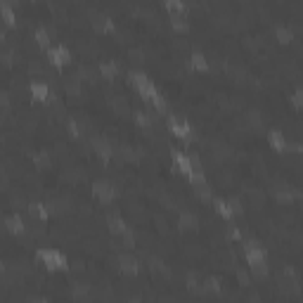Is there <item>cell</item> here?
<instances>
[{
	"label": "cell",
	"mask_w": 303,
	"mask_h": 303,
	"mask_svg": "<svg viewBox=\"0 0 303 303\" xmlns=\"http://www.w3.org/2000/svg\"><path fill=\"white\" fill-rule=\"evenodd\" d=\"M33 164L38 168H50L52 166V159H50L48 152H38V154H33Z\"/></svg>",
	"instance_id": "e575fe53"
},
{
	"label": "cell",
	"mask_w": 303,
	"mask_h": 303,
	"mask_svg": "<svg viewBox=\"0 0 303 303\" xmlns=\"http://www.w3.org/2000/svg\"><path fill=\"white\" fill-rule=\"evenodd\" d=\"M33 41H36V45L45 48V52L52 48V45H50V33H48V29H43V26H38L36 31H33Z\"/></svg>",
	"instance_id": "83f0119b"
},
{
	"label": "cell",
	"mask_w": 303,
	"mask_h": 303,
	"mask_svg": "<svg viewBox=\"0 0 303 303\" xmlns=\"http://www.w3.org/2000/svg\"><path fill=\"white\" fill-rule=\"evenodd\" d=\"M64 90H67V95H71V97H78L80 95V78L76 76V71L64 78Z\"/></svg>",
	"instance_id": "484cf974"
},
{
	"label": "cell",
	"mask_w": 303,
	"mask_h": 303,
	"mask_svg": "<svg viewBox=\"0 0 303 303\" xmlns=\"http://www.w3.org/2000/svg\"><path fill=\"white\" fill-rule=\"evenodd\" d=\"M171 156H173L175 168H178V171L185 175V178H190V175L197 171V168H194V164H192V159H190V154H185V152H180V149L171 147Z\"/></svg>",
	"instance_id": "9c48e42d"
},
{
	"label": "cell",
	"mask_w": 303,
	"mask_h": 303,
	"mask_svg": "<svg viewBox=\"0 0 303 303\" xmlns=\"http://www.w3.org/2000/svg\"><path fill=\"white\" fill-rule=\"evenodd\" d=\"M301 114H303V112H301Z\"/></svg>",
	"instance_id": "bcb514c9"
},
{
	"label": "cell",
	"mask_w": 303,
	"mask_h": 303,
	"mask_svg": "<svg viewBox=\"0 0 303 303\" xmlns=\"http://www.w3.org/2000/svg\"><path fill=\"white\" fill-rule=\"evenodd\" d=\"M118 71H121V67H118V62H114V59L99 62V76L105 80H114L118 76Z\"/></svg>",
	"instance_id": "7402d4cb"
},
{
	"label": "cell",
	"mask_w": 303,
	"mask_h": 303,
	"mask_svg": "<svg viewBox=\"0 0 303 303\" xmlns=\"http://www.w3.org/2000/svg\"><path fill=\"white\" fill-rule=\"evenodd\" d=\"M225 239H230V241L241 239V230L237 228V225H228V230H225Z\"/></svg>",
	"instance_id": "ab89813d"
},
{
	"label": "cell",
	"mask_w": 303,
	"mask_h": 303,
	"mask_svg": "<svg viewBox=\"0 0 303 303\" xmlns=\"http://www.w3.org/2000/svg\"><path fill=\"white\" fill-rule=\"evenodd\" d=\"M213 209H216L218 216L223 218V220H228V223L232 220V218H235V213H232V209H230V201H228V199H220V197L213 199Z\"/></svg>",
	"instance_id": "cb8c5ba5"
},
{
	"label": "cell",
	"mask_w": 303,
	"mask_h": 303,
	"mask_svg": "<svg viewBox=\"0 0 303 303\" xmlns=\"http://www.w3.org/2000/svg\"><path fill=\"white\" fill-rule=\"evenodd\" d=\"M0 12H3V22H5L7 26L17 24V14H14V7L10 0H0Z\"/></svg>",
	"instance_id": "d4e9b609"
},
{
	"label": "cell",
	"mask_w": 303,
	"mask_h": 303,
	"mask_svg": "<svg viewBox=\"0 0 303 303\" xmlns=\"http://www.w3.org/2000/svg\"><path fill=\"white\" fill-rule=\"evenodd\" d=\"M107 228H109V232L114 237H121L128 230V225H126V220L118 213H107Z\"/></svg>",
	"instance_id": "d6986e66"
},
{
	"label": "cell",
	"mask_w": 303,
	"mask_h": 303,
	"mask_svg": "<svg viewBox=\"0 0 303 303\" xmlns=\"http://www.w3.org/2000/svg\"><path fill=\"white\" fill-rule=\"evenodd\" d=\"M166 126H168V130H171L175 137L185 140V143H192V140H197V133H194V128H192V124L187 121V118L171 114V116H168V121H166Z\"/></svg>",
	"instance_id": "3957f363"
},
{
	"label": "cell",
	"mask_w": 303,
	"mask_h": 303,
	"mask_svg": "<svg viewBox=\"0 0 303 303\" xmlns=\"http://www.w3.org/2000/svg\"><path fill=\"white\" fill-rule=\"evenodd\" d=\"M116 266L124 275H137V272H140V260H137L133 254H118Z\"/></svg>",
	"instance_id": "4fadbf2b"
},
{
	"label": "cell",
	"mask_w": 303,
	"mask_h": 303,
	"mask_svg": "<svg viewBox=\"0 0 303 303\" xmlns=\"http://www.w3.org/2000/svg\"><path fill=\"white\" fill-rule=\"evenodd\" d=\"M251 268V275L254 277H258V279H266L268 277V260L266 263H256V266H249Z\"/></svg>",
	"instance_id": "8d00e7d4"
},
{
	"label": "cell",
	"mask_w": 303,
	"mask_h": 303,
	"mask_svg": "<svg viewBox=\"0 0 303 303\" xmlns=\"http://www.w3.org/2000/svg\"><path fill=\"white\" fill-rule=\"evenodd\" d=\"M171 29L178 33L190 31V17H187V14H173V17H171Z\"/></svg>",
	"instance_id": "4316f807"
},
{
	"label": "cell",
	"mask_w": 303,
	"mask_h": 303,
	"mask_svg": "<svg viewBox=\"0 0 303 303\" xmlns=\"http://www.w3.org/2000/svg\"><path fill=\"white\" fill-rule=\"evenodd\" d=\"M247 124L251 126V128H256V130L263 128V116H260L258 109H249L247 112Z\"/></svg>",
	"instance_id": "1f68e13d"
},
{
	"label": "cell",
	"mask_w": 303,
	"mask_h": 303,
	"mask_svg": "<svg viewBox=\"0 0 303 303\" xmlns=\"http://www.w3.org/2000/svg\"><path fill=\"white\" fill-rule=\"evenodd\" d=\"M31 303H48V298H43V296H38V298H31Z\"/></svg>",
	"instance_id": "f6af8a7d"
},
{
	"label": "cell",
	"mask_w": 303,
	"mask_h": 303,
	"mask_svg": "<svg viewBox=\"0 0 303 303\" xmlns=\"http://www.w3.org/2000/svg\"><path fill=\"white\" fill-rule=\"evenodd\" d=\"M5 230L10 232V235L19 237V235H24V232H26V225H24V220H22L19 213H12V216L5 218Z\"/></svg>",
	"instance_id": "44dd1931"
},
{
	"label": "cell",
	"mask_w": 303,
	"mask_h": 303,
	"mask_svg": "<svg viewBox=\"0 0 303 303\" xmlns=\"http://www.w3.org/2000/svg\"><path fill=\"white\" fill-rule=\"evenodd\" d=\"M287 152H291V154H303V143H289Z\"/></svg>",
	"instance_id": "ee69618b"
},
{
	"label": "cell",
	"mask_w": 303,
	"mask_h": 303,
	"mask_svg": "<svg viewBox=\"0 0 303 303\" xmlns=\"http://www.w3.org/2000/svg\"><path fill=\"white\" fill-rule=\"evenodd\" d=\"M26 211H29V216L33 218V220H48V216H50V209H48V204H43V201H29L26 204Z\"/></svg>",
	"instance_id": "ac0fdd59"
},
{
	"label": "cell",
	"mask_w": 303,
	"mask_h": 303,
	"mask_svg": "<svg viewBox=\"0 0 303 303\" xmlns=\"http://www.w3.org/2000/svg\"><path fill=\"white\" fill-rule=\"evenodd\" d=\"M275 38H277L279 43H291V41H294V31L285 24H277L275 26Z\"/></svg>",
	"instance_id": "f546056e"
},
{
	"label": "cell",
	"mask_w": 303,
	"mask_h": 303,
	"mask_svg": "<svg viewBox=\"0 0 303 303\" xmlns=\"http://www.w3.org/2000/svg\"><path fill=\"white\" fill-rule=\"evenodd\" d=\"M67 130H69V135L74 137V140H78V137L83 135V126H80V121H76L74 116L67 118Z\"/></svg>",
	"instance_id": "d6a6232c"
},
{
	"label": "cell",
	"mask_w": 303,
	"mask_h": 303,
	"mask_svg": "<svg viewBox=\"0 0 303 303\" xmlns=\"http://www.w3.org/2000/svg\"><path fill=\"white\" fill-rule=\"evenodd\" d=\"M93 194H95V199L102 201V204H112L118 192H116V187H114V183H109V180H95Z\"/></svg>",
	"instance_id": "52a82bcc"
},
{
	"label": "cell",
	"mask_w": 303,
	"mask_h": 303,
	"mask_svg": "<svg viewBox=\"0 0 303 303\" xmlns=\"http://www.w3.org/2000/svg\"><path fill=\"white\" fill-rule=\"evenodd\" d=\"M164 7L171 12V17L173 14H187V5L183 0H164Z\"/></svg>",
	"instance_id": "f1b7e54d"
},
{
	"label": "cell",
	"mask_w": 303,
	"mask_h": 303,
	"mask_svg": "<svg viewBox=\"0 0 303 303\" xmlns=\"http://www.w3.org/2000/svg\"><path fill=\"white\" fill-rule=\"evenodd\" d=\"M237 282H239L241 287H249V285H251V277L247 275V270H241V268L237 270Z\"/></svg>",
	"instance_id": "b9f144b4"
},
{
	"label": "cell",
	"mask_w": 303,
	"mask_h": 303,
	"mask_svg": "<svg viewBox=\"0 0 303 303\" xmlns=\"http://www.w3.org/2000/svg\"><path fill=\"white\" fill-rule=\"evenodd\" d=\"M244 258H247L249 266H256V263H266L268 260V251L266 247L256 239H247L244 241Z\"/></svg>",
	"instance_id": "5b68a950"
},
{
	"label": "cell",
	"mask_w": 303,
	"mask_h": 303,
	"mask_svg": "<svg viewBox=\"0 0 303 303\" xmlns=\"http://www.w3.org/2000/svg\"><path fill=\"white\" fill-rule=\"evenodd\" d=\"M90 24H93V29L97 33H114L116 31V22H114L109 14L99 12V10H90Z\"/></svg>",
	"instance_id": "8992f818"
},
{
	"label": "cell",
	"mask_w": 303,
	"mask_h": 303,
	"mask_svg": "<svg viewBox=\"0 0 303 303\" xmlns=\"http://www.w3.org/2000/svg\"><path fill=\"white\" fill-rule=\"evenodd\" d=\"M71 298L78 303H90L93 301V287L86 282H71Z\"/></svg>",
	"instance_id": "5bb4252c"
},
{
	"label": "cell",
	"mask_w": 303,
	"mask_h": 303,
	"mask_svg": "<svg viewBox=\"0 0 303 303\" xmlns=\"http://www.w3.org/2000/svg\"><path fill=\"white\" fill-rule=\"evenodd\" d=\"M36 258L41 260V263H43L45 268H48V270H67V256L62 254V251H57V249H38L36 251Z\"/></svg>",
	"instance_id": "7a4b0ae2"
},
{
	"label": "cell",
	"mask_w": 303,
	"mask_h": 303,
	"mask_svg": "<svg viewBox=\"0 0 303 303\" xmlns=\"http://www.w3.org/2000/svg\"><path fill=\"white\" fill-rule=\"evenodd\" d=\"M201 294H211V296H220L223 294V282L216 275H209V277L201 282Z\"/></svg>",
	"instance_id": "ffe728a7"
},
{
	"label": "cell",
	"mask_w": 303,
	"mask_h": 303,
	"mask_svg": "<svg viewBox=\"0 0 303 303\" xmlns=\"http://www.w3.org/2000/svg\"><path fill=\"white\" fill-rule=\"evenodd\" d=\"M128 55H130V62H137V64L145 59V57H143V50H137V48H135V50H130Z\"/></svg>",
	"instance_id": "7bdbcfd3"
},
{
	"label": "cell",
	"mask_w": 303,
	"mask_h": 303,
	"mask_svg": "<svg viewBox=\"0 0 303 303\" xmlns=\"http://www.w3.org/2000/svg\"><path fill=\"white\" fill-rule=\"evenodd\" d=\"M268 145H270L275 152H287V147H289L285 133H282V130H277V128L268 130Z\"/></svg>",
	"instance_id": "e0dca14e"
},
{
	"label": "cell",
	"mask_w": 303,
	"mask_h": 303,
	"mask_svg": "<svg viewBox=\"0 0 303 303\" xmlns=\"http://www.w3.org/2000/svg\"><path fill=\"white\" fill-rule=\"evenodd\" d=\"M272 194H275V199H277L279 204H291V201H296V199L303 197V192L291 185H275Z\"/></svg>",
	"instance_id": "30bf717a"
},
{
	"label": "cell",
	"mask_w": 303,
	"mask_h": 303,
	"mask_svg": "<svg viewBox=\"0 0 303 303\" xmlns=\"http://www.w3.org/2000/svg\"><path fill=\"white\" fill-rule=\"evenodd\" d=\"M201 282H204V279H199L197 272H190V275L185 277V285L192 294H201Z\"/></svg>",
	"instance_id": "4dcf8cb0"
},
{
	"label": "cell",
	"mask_w": 303,
	"mask_h": 303,
	"mask_svg": "<svg viewBox=\"0 0 303 303\" xmlns=\"http://www.w3.org/2000/svg\"><path fill=\"white\" fill-rule=\"evenodd\" d=\"M121 241H124V247H126V249H133V247H135V232H133V228H128L124 235H121Z\"/></svg>",
	"instance_id": "74e56055"
},
{
	"label": "cell",
	"mask_w": 303,
	"mask_h": 303,
	"mask_svg": "<svg viewBox=\"0 0 303 303\" xmlns=\"http://www.w3.org/2000/svg\"><path fill=\"white\" fill-rule=\"evenodd\" d=\"M147 263H149V268H152V270H159V272H164V275H168L166 263H164L159 256H152V254H149V256H147Z\"/></svg>",
	"instance_id": "836d02e7"
},
{
	"label": "cell",
	"mask_w": 303,
	"mask_h": 303,
	"mask_svg": "<svg viewBox=\"0 0 303 303\" xmlns=\"http://www.w3.org/2000/svg\"><path fill=\"white\" fill-rule=\"evenodd\" d=\"M194 194H197V199H201V201H213V194H211V185H209V183H206V185L194 187Z\"/></svg>",
	"instance_id": "d590c367"
},
{
	"label": "cell",
	"mask_w": 303,
	"mask_h": 303,
	"mask_svg": "<svg viewBox=\"0 0 303 303\" xmlns=\"http://www.w3.org/2000/svg\"><path fill=\"white\" fill-rule=\"evenodd\" d=\"M90 145H93V149H95V154L99 156V159L105 161H109L112 159L114 154H116V152H114V147H112V143H109V140H105V137H90Z\"/></svg>",
	"instance_id": "7c38bea8"
},
{
	"label": "cell",
	"mask_w": 303,
	"mask_h": 303,
	"mask_svg": "<svg viewBox=\"0 0 303 303\" xmlns=\"http://www.w3.org/2000/svg\"><path fill=\"white\" fill-rule=\"evenodd\" d=\"M178 228L183 230V232H194V230H199V218H197V213H192V211H180V216H178Z\"/></svg>",
	"instance_id": "2e32d148"
},
{
	"label": "cell",
	"mask_w": 303,
	"mask_h": 303,
	"mask_svg": "<svg viewBox=\"0 0 303 303\" xmlns=\"http://www.w3.org/2000/svg\"><path fill=\"white\" fill-rule=\"evenodd\" d=\"M128 83L130 86H135L137 95L145 99L149 105V112L154 109V112L159 114H166L168 112V105H166V99H164V95L156 90V86L152 83V78H149L145 71H137V69H130L128 71Z\"/></svg>",
	"instance_id": "6da1fadb"
},
{
	"label": "cell",
	"mask_w": 303,
	"mask_h": 303,
	"mask_svg": "<svg viewBox=\"0 0 303 303\" xmlns=\"http://www.w3.org/2000/svg\"><path fill=\"white\" fill-rule=\"evenodd\" d=\"M228 201H230V209H232V213H235V216H241V213H244V206H241V201L237 197H230Z\"/></svg>",
	"instance_id": "60d3db41"
},
{
	"label": "cell",
	"mask_w": 303,
	"mask_h": 303,
	"mask_svg": "<svg viewBox=\"0 0 303 303\" xmlns=\"http://www.w3.org/2000/svg\"><path fill=\"white\" fill-rule=\"evenodd\" d=\"M187 69L199 71V74H206V71L211 69V64H209V59H206L204 52L194 50V52H190V57H187Z\"/></svg>",
	"instance_id": "9a60e30c"
},
{
	"label": "cell",
	"mask_w": 303,
	"mask_h": 303,
	"mask_svg": "<svg viewBox=\"0 0 303 303\" xmlns=\"http://www.w3.org/2000/svg\"><path fill=\"white\" fill-rule=\"evenodd\" d=\"M291 105L296 107L298 112H303V88H296V90L291 93Z\"/></svg>",
	"instance_id": "f35d334b"
},
{
	"label": "cell",
	"mask_w": 303,
	"mask_h": 303,
	"mask_svg": "<svg viewBox=\"0 0 303 303\" xmlns=\"http://www.w3.org/2000/svg\"><path fill=\"white\" fill-rule=\"evenodd\" d=\"M133 121L140 128H152L156 124V116L152 112H143V109H133Z\"/></svg>",
	"instance_id": "603a6c76"
},
{
	"label": "cell",
	"mask_w": 303,
	"mask_h": 303,
	"mask_svg": "<svg viewBox=\"0 0 303 303\" xmlns=\"http://www.w3.org/2000/svg\"><path fill=\"white\" fill-rule=\"evenodd\" d=\"M277 285H282L285 294H301V277H298V270L294 266H282Z\"/></svg>",
	"instance_id": "277c9868"
},
{
	"label": "cell",
	"mask_w": 303,
	"mask_h": 303,
	"mask_svg": "<svg viewBox=\"0 0 303 303\" xmlns=\"http://www.w3.org/2000/svg\"><path fill=\"white\" fill-rule=\"evenodd\" d=\"M29 93H31V97L36 99V102H50V97H52V93H50V86L45 83V80H29Z\"/></svg>",
	"instance_id": "8fae6325"
},
{
	"label": "cell",
	"mask_w": 303,
	"mask_h": 303,
	"mask_svg": "<svg viewBox=\"0 0 303 303\" xmlns=\"http://www.w3.org/2000/svg\"><path fill=\"white\" fill-rule=\"evenodd\" d=\"M45 55H48V62L52 64V67H57V69H62L64 64L71 62V52H69L67 45H52Z\"/></svg>",
	"instance_id": "ba28073f"
}]
</instances>
